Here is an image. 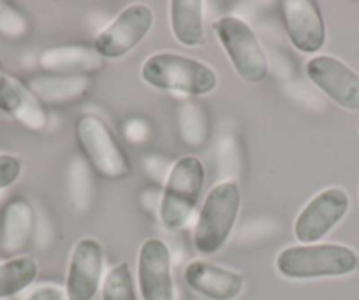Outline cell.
Here are the masks:
<instances>
[{
    "label": "cell",
    "mask_w": 359,
    "mask_h": 300,
    "mask_svg": "<svg viewBox=\"0 0 359 300\" xmlns=\"http://www.w3.org/2000/svg\"><path fill=\"white\" fill-rule=\"evenodd\" d=\"M141 78L158 91L185 96L210 94L219 81L217 72L208 64L169 51L148 57L141 67Z\"/></svg>",
    "instance_id": "obj_1"
},
{
    "label": "cell",
    "mask_w": 359,
    "mask_h": 300,
    "mask_svg": "<svg viewBox=\"0 0 359 300\" xmlns=\"http://www.w3.org/2000/svg\"><path fill=\"white\" fill-rule=\"evenodd\" d=\"M205 164L196 156L180 157L171 167L161 200V223L168 232H178L191 221L205 185Z\"/></svg>",
    "instance_id": "obj_3"
},
{
    "label": "cell",
    "mask_w": 359,
    "mask_h": 300,
    "mask_svg": "<svg viewBox=\"0 0 359 300\" xmlns=\"http://www.w3.org/2000/svg\"><path fill=\"white\" fill-rule=\"evenodd\" d=\"M348 210L344 189L330 188L313 196L298 214L294 235L299 244H319L340 223Z\"/></svg>",
    "instance_id": "obj_8"
},
{
    "label": "cell",
    "mask_w": 359,
    "mask_h": 300,
    "mask_svg": "<svg viewBox=\"0 0 359 300\" xmlns=\"http://www.w3.org/2000/svg\"><path fill=\"white\" fill-rule=\"evenodd\" d=\"M306 74L331 101L348 112H359V74L331 55H317L306 62Z\"/></svg>",
    "instance_id": "obj_9"
},
{
    "label": "cell",
    "mask_w": 359,
    "mask_h": 300,
    "mask_svg": "<svg viewBox=\"0 0 359 300\" xmlns=\"http://www.w3.org/2000/svg\"><path fill=\"white\" fill-rule=\"evenodd\" d=\"M29 32V18L13 2L0 0V36L6 39H22Z\"/></svg>",
    "instance_id": "obj_20"
},
{
    "label": "cell",
    "mask_w": 359,
    "mask_h": 300,
    "mask_svg": "<svg viewBox=\"0 0 359 300\" xmlns=\"http://www.w3.org/2000/svg\"><path fill=\"white\" fill-rule=\"evenodd\" d=\"M0 110L15 117L27 129L41 131L46 126L44 106L30 92L27 84L4 71L0 64Z\"/></svg>",
    "instance_id": "obj_14"
},
{
    "label": "cell",
    "mask_w": 359,
    "mask_h": 300,
    "mask_svg": "<svg viewBox=\"0 0 359 300\" xmlns=\"http://www.w3.org/2000/svg\"><path fill=\"white\" fill-rule=\"evenodd\" d=\"M154 11L148 6H129L97 34L94 43L95 53L104 58L123 57L147 37L154 27Z\"/></svg>",
    "instance_id": "obj_7"
},
{
    "label": "cell",
    "mask_w": 359,
    "mask_h": 300,
    "mask_svg": "<svg viewBox=\"0 0 359 300\" xmlns=\"http://www.w3.org/2000/svg\"><path fill=\"white\" fill-rule=\"evenodd\" d=\"M280 15L292 46L302 53H317L326 43V25L316 0H284Z\"/></svg>",
    "instance_id": "obj_12"
},
{
    "label": "cell",
    "mask_w": 359,
    "mask_h": 300,
    "mask_svg": "<svg viewBox=\"0 0 359 300\" xmlns=\"http://www.w3.org/2000/svg\"><path fill=\"white\" fill-rule=\"evenodd\" d=\"M76 140L90 168L104 181H123L130 174V159L111 127L97 115H81L74 127Z\"/></svg>",
    "instance_id": "obj_4"
},
{
    "label": "cell",
    "mask_w": 359,
    "mask_h": 300,
    "mask_svg": "<svg viewBox=\"0 0 359 300\" xmlns=\"http://www.w3.org/2000/svg\"><path fill=\"white\" fill-rule=\"evenodd\" d=\"M104 249L99 240L92 237L78 240L72 247L65 281L67 300H94L101 288Z\"/></svg>",
    "instance_id": "obj_11"
},
{
    "label": "cell",
    "mask_w": 359,
    "mask_h": 300,
    "mask_svg": "<svg viewBox=\"0 0 359 300\" xmlns=\"http://www.w3.org/2000/svg\"><path fill=\"white\" fill-rule=\"evenodd\" d=\"M185 282L208 300H234L243 292V278L229 268L205 260H194L185 267Z\"/></svg>",
    "instance_id": "obj_13"
},
{
    "label": "cell",
    "mask_w": 359,
    "mask_h": 300,
    "mask_svg": "<svg viewBox=\"0 0 359 300\" xmlns=\"http://www.w3.org/2000/svg\"><path fill=\"white\" fill-rule=\"evenodd\" d=\"M241 207L236 182L226 181L213 185L199 210L194 228V246L203 254H215L233 233Z\"/></svg>",
    "instance_id": "obj_5"
},
{
    "label": "cell",
    "mask_w": 359,
    "mask_h": 300,
    "mask_svg": "<svg viewBox=\"0 0 359 300\" xmlns=\"http://www.w3.org/2000/svg\"><path fill=\"white\" fill-rule=\"evenodd\" d=\"M169 20L175 39L187 48L205 44L201 0H172L169 4Z\"/></svg>",
    "instance_id": "obj_16"
},
{
    "label": "cell",
    "mask_w": 359,
    "mask_h": 300,
    "mask_svg": "<svg viewBox=\"0 0 359 300\" xmlns=\"http://www.w3.org/2000/svg\"><path fill=\"white\" fill-rule=\"evenodd\" d=\"M275 265L284 278L294 281L341 278L358 268L359 256L341 244H299L285 247Z\"/></svg>",
    "instance_id": "obj_2"
},
{
    "label": "cell",
    "mask_w": 359,
    "mask_h": 300,
    "mask_svg": "<svg viewBox=\"0 0 359 300\" xmlns=\"http://www.w3.org/2000/svg\"><path fill=\"white\" fill-rule=\"evenodd\" d=\"M27 87L41 105H60L85 99L90 92V80L83 77H36L27 81Z\"/></svg>",
    "instance_id": "obj_17"
},
{
    "label": "cell",
    "mask_w": 359,
    "mask_h": 300,
    "mask_svg": "<svg viewBox=\"0 0 359 300\" xmlns=\"http://www.w3.org/2000/svg\"><path fill=\"white\" fill-rule=\"evenodd\" d=\"M25 300H65V289L53 285H44L30 292Z\"/></svg>",
    "instance_id": "obj_22"
},
{
    "label": "cell",
    "mask_w": 359,
    "mask_h": 300,
    "mask_svg": "<svg viewBox=\"0 0 359 300\" xmlns=\"http://www.w3.org/2000/svg\"><path fill=\"white\" fill-rule=\"evenodd\" d=\"M39 265L29 254L0 260V300L11 299L34 285Z\"/></svg>",
    "instance_id": "obj_18"
},
{
    "label": "cell",
    "mask_w": 359,
    "mask_h": 300,
    "mask_svg": "<svg viewBox=\"0 0 359 300\" xmlns=\"http://www.w3.org/2000/svg\"><path fill=\"white\" fill-rule=\"evenodd\" d=\"M137 286L143 300H176L171 253L164 240L151 237L137 254Z\"/></svg>",
    "instance_id": "obj_10"
},
{
    "label": "cell",
    "mask_w": 359,
    "mask_h": 300,
    "mask_svg": "<svg viewBox=\"0 0 359 300\" xmlns=\"http://www.w3.org/2000/svg\"><path fill=\"white\" fill-rule=\"evenodd\" d=\"M34 230V210L23 198H13L0 214V246L16 253L29 244Z\"/></svg>",
    "instance_id": "obj_15"
},
{
    "label": "cell",
    "mask_w": 359,
    "mask_h": 300,
    "mask_svg": "<svg viewBox=\"0 0 359 300\" xmlns=\"http://www.w3.org/2000/svg\"><path fill=\"white\" fill-rule=\"evenodd\" d=\"M102 300H140L133 270L127 261L115 265L102 282Z\"/></svg>",
    "instance_id": "obj_19"
},
{
    "label": "cell",
    "mask_w": 359,
    "mask_h": 300,
    "mask_svg": "<svg viewBox=\"0 0 359 300\" xmlns=\"http://www.w3.org/2000/svg\"><path fill=\"white\" fill-rule=\"evenodd\" d=\"M212 27L238 77L247 84H262L268 77V57L250 25L238 16H222Z\"/></svg>",
    "instance_id": "obj_6"
},
{
    "label": "cell",
    "mask_w": 359,
    "mask_h": 300,
    "mask_svg": "<svg viewBox=\"0 0 359 300\" xmlns=\"http://www.w3.org/2000/svg\"><path fill=\"white\" fill-rule=\"evenodd\" d=\"M23 163L13 154L0 152V191H6L18 182L22 175Z\"/></svg>",
    "instance_id": "obj_21"
}]
</instances>
